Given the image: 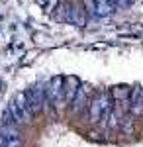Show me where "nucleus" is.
<instances>
[{
	"label": "nucleus",
	"instance_id": "nucleus-1",
	"mask_svg": "<svg viewBox=\"0 0 143 147\" xmlns=\"http://www.w3.org/2000/svg\"><path fill=\"white\" fill-rule=\"evenodd\" d=\"M112 94H110V88H98V90H94L92 94V98L88 102L86 110L84 114L80 116L84 122L88 124H96L100 118H102V114L106 112L108 108H112Z\"/></svg>",
	"mask_w": 143,
	"mask_h": 147
},
{
	"label": "nucleus",
	"instance_id": "nucleus-2",
	"mask_svg": "<svg viewBox=\"0 0 143 147\" xmlns=\"http://www.w3.org/2000/svg\"><path fill=\"white\" fill-rule=\"evenodd\" d=\"M94 90H96V88H94L90 82L80 80V86H78L77 94L73 96V100H71L69 108H67L73 118H80V116L84 114V110H86V106H88V102H90V98H92Z\"/></svg>",
	"mask_w": 143,
	"mask_h": 147
},
{
	"label": "nucleus",
	"instance_id": "nucleus-3",
	"mask_svg": "<svg viewBox=\"0 0 143 147\" xmlns=\"http://www.w3.org/2000/svg\"><path fill=\"white\" fill-rule=\"evenodd\" d=\"M45 88H47V80H39L32 84L30 88H26L24 94H26V102L30 106L32 114L37 118L41 114V108H43V102H45Z\"/></svg>",
	"mask_w": 143,
	"mask_h": 147
},
{
	"label": "nucleus",
	"instance_id": "nucleus-4",
	"mask_svg": "<svg viewBox=\"0 0 143 147\" xmlns=\"http://www.w3.org/2000/svg\"><path fill=\"white\" fill-rule=\"evenodd\" d=\"M78 86H80V79L75 77V75H67L63 77V94H65V102H67V108L73 100V96L77 94Z\"/></svg>",
	"mask_w": 143,
	"mask_h": 147
},
{
	"label": "nucleus",
	"instance_id": "nucleus-5",
	"mask_svg": "<svg viewBox=\"0 0 143 147\" xmlns=\"http://www.w3.org/2000/svg\"><path fill=\"white\" fill-rule=\"evenodd\" d=\"M12 100H14V104L18 106V110H20V114L24 116L26 124L30 125V124L33 122V120H35V116L32 114V110H30V106H28V102H26V94H24V90H22V92H18V94H16V96H14Z\"/></svg>",
	"mask_w": 143,
	"mask_h": 147
},
{
	"label": "nucleus",
	"instance_id": "nucleus-6",
	"mask_svg": "<svg viewBox=\"0 0 143 147\" xmlns=\"http://www.w3.org/2000/svg\"><path fill=\"white\" fill-rule=\"evenodd\" d=\"M112 94V100L118 102V100H125V98H130V88L127 86H114L110 90Z\"/></svg>",
	"mask_w": 143,
	"mask_h": 147
},
{
	"label": "nucleus",
	"instance_id": "nucleus-7",
	"mask_svg": "<svg viewBox=\"0 0 143 147\" xmlns=\"http://www.w3.org/2000/svg\"><path fill=\"white\" fill-rule=\"evenodd\" d=\"M0 147H24L20 137H0Z\"/></svg>",
	"mask_w": 143,
	"mask_h": 147
}]
</instances>
